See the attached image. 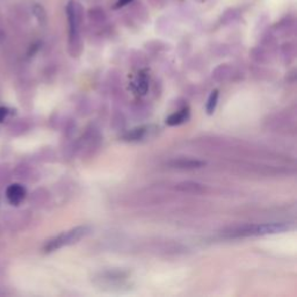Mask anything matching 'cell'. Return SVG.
<instances>
[{
	"label": "cell",
	"mask_w": 297,
	"mask_h": 297,
	"mask_svg": "<svg viewBox=\"0 0 297 297\" xmlns=\"http://www.w3.org/2000/svg\"><path fill=\"white\" fill-rule=\"evenodd\" d=\"M290 229V225L285 223H266L260 225H245L237 227L226 232L227 237H249V236H266V234H275L284 232Z\"/></svg>",
	"instance_id": "cell-1"
},
{
	"label": "cell",
	"mask_w": 297,
	"mask_h": 297,
	"mask_svg": "<svg viewBox=\"0 0 297 297\" xmlns=\"http://www.w3.org/2000/svg\"><path fill=\"white\" fill-rule=\"evenodd\" d=\"M67 15L69 22V42H70L71 50H78L80 45L79 27L82 24L84 10L76 0H71L67 6Z\"/></svg>",
	"instance_id": "cell-2"
},
{
	"label": "cell",
	"mask_w": 297,
	"mask_h": 297,
	"mask_svg": "<svg viewBox=\"0 0 297 297\" xmlns=\"http://www.w3.org/2000/svg\"><path fill=\"white\" fill-rule=\"evenodd\" d=\"M88 232H90V227L88 226H77L75 229L69 230L67 232H63L50 239L47 244L44 245L43 251L45 253L55 252V251L62 249L63 246L75 244V243L86 236Z\"/></svg>",
	"instance_id": "cell-3"
},
{
	"label": "cell",
	"mask_w": 297,
	"mask_h": 297,
	"mask_svg": "<svg viewBox=\"0 0 297 297\" xmlns=\"http://www.w3.org/2000/svg\"><path fill=\"white\" fill-rule=\"evenodd\" d=\"M26 196H27V191L24 185L14 183V184L9 185V186L6 187L5 198L11 206H14V207L20 206V204L25 201Z\"/></svg>",
	"instance_id": "cell-4"
},
{
	"label": "cell",
	"mask_w": 297,
	"mask_h": 297,
	"mask_svg": "<svg viewBox=\"0 0 297 297\" xmlns=\"http://www.w3.org/2000/svg\"><path fill=\"white\" fill-rule=\"evenodd\" d=\"M206 165L204 161H200V160H185V159H180V160H175L172 161L171 166L174 168H181V169H194V168H200Z\"/></svg>",
	"instance_id": "cell-5"
},
{
	"label": "cell",
	"mask_w": 297,
	"mask_h": 297,
	"mask_svg": "<svg viewBox=\"0 0 297 297\" xmlns=\"http://www.w3.org/2000/svg\"><path fill=\"white\" fill-rule=\"evenodd\" d=\"M176 190L184 193H201L203 192V186L198 183H194V181H184V183H180L176 185Z\"/></svg>",
	"instance_id": "cell-6"
},
{
	"label": "cell",
	"mask_w": 297,
	"mask_h": 297,
	"mask_svg": "<svg viewBox=\"0 0 297 297\" xmlns=\"http://www.w3.org/2000/svg\"><path fill=\"white\" fill-rule=\"evenodd\" d=\"M188 116H190V111H188L187 108H184L180 111H176V113L172 114L171 116H168L166 123L168 126H178L186 121Z\"/></svg>",
	"instance_id": "cell-7"
},
{
	"label": "cell",
	"mask_w": 297,
	"mask_h": 297,
	"mask_svg": "<svg viewBox=\"0 0 297 297\" xmlns=\"http://www.w3.org/2000/svg\"><path fill=\"white\" fill-rule=\"evenodd\" d=\"M32 14L36 18V20L40 24H44L45 20H47V13H45L43 6H41L40 4H34L32 6Z\"/></svg>",
	"instance_id": "cell-8"
},
{
	"label": "cell",
	"mask_w": 297,
	"mask_h": 297,
	"mask_svg": "<svg viewBox=\"0 0 297 297\" xmlns=\"http://www.w3.org/2000/svg\"><path fill=\"white\" fill-rule=\"evenodd\" d=\"M218 90H214L211 92V94L209 96V99H208V103H207V113L211 115L214 114V111L216 109V106H217V102H218Z\"/></svg>",
	"instance_id": "cell-9"
},
{
	"label": "cell",
	"mask_w": 297,
	"mask_h": 297,
	"mask_svg": "<svg viewBox=\"0 0 297 297\" xmlns=\"http://www.w3.org/2000/svg\"><path fill=\"white\" fill-rule=\"evenodd\" d=\"M145 134V128L144 127H141V128H136V129H133L126 135V140L128 141H137L144 136Z\"/></svg>",
	"instance_id": "cell-10"
},
{
	"label": "cell",
	"mask_w": 297,
	"mask_h": 297,
	"mask_svg": "<svg viewBox=\"0 0 297 297\" xmlns=\"http://www.w3.org/2000/svg\"><path fill=\"white\" fill-rule=\"evenodd\" d=\"M90 18L94 22H101L106 19V15L101 9H93L90 12Z\"/></svg>",
	"instance_id": "cell-11"
},
{
	"label": "cell",
	"mask_w": 297,
	"mask_h": 297,
	"mask_svg": "<svg viewBox=\"0 0 297 297\" xmlns=\"http://www.w3.org/2000/svg\"><path fill=\"white\" fill-rule=\"evenodd\" d=\"M11 111L9 108L6 107H0V123L5 121V120L10 116Z\"/></svg>",
	"instance_id": "cell-12"
},
{
	"label": "cell",
	"mask_w": 297,
	"mask_h": 297,
	"mask_svg": "<svg viewBox=\"0 0 297 297\" xmlns=\"http://www.w3.org/2000/svg\"><path fill=\"white\" fill-rule=\"evenodd\" d=\"M133 2V0H118L117 4H116V7H121V6H125L127 4Z\"/></svg>",
	"instance_id": "cell-13"
}]
</instances>
